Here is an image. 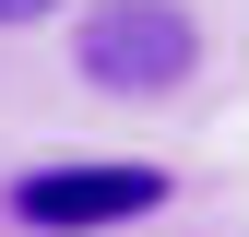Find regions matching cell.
<instances>
[{
  "label": "cell",
  "mask_w": 249,
  "mask_h": 237,
  "mask_svg": "<svg viewBox=\"0 0 249 237\" xmlns=\"http://www.w3.org/2000/svg\"><path fill=\"white\" fill-rule=\"evenodd\" d=\"M71 59L107 95H166V83L202 71V24H190V0H95V24L71 36Z\"/></svg>",
  "instance_id": "obj_1"
},
{
  "label": "cell",
  "mask_w": 249,
  "mask_h": 237,
  "mask_svg": "<svg viewBox=\"0 0 249 237\" xmlns=\"http://www.w3.org/2000/svg\"><path fill=\"white\" fill-rule=\"evenodd\" d=\"M24 225L48 237H95V225H131V214H166V166H36L12 190Z\"/></svg>",
  "instance_id": "obj_2"
},
{
  "label": "cell",
  "mask_w": 249,
  "mask_h": 237,
  "mask_svg": "<svg viewBox=\"0 0 249 237\" xmlns=\"http://www.w3.org/2000/svg\"><path fill=\"white\" fill-rule=\"evenodd\" d=\"M36 12H59V0H0V24H36Z\"/></svg>",
  "instance_id": "obj_3"
}]
</instances>
